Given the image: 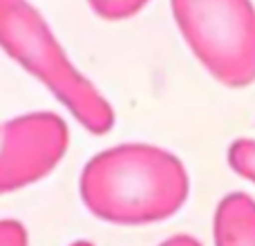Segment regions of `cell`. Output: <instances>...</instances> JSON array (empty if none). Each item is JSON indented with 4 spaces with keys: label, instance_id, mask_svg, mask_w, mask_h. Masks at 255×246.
<instances>
[{
    "label": "cell",
    "instance_id": "cell-8",
    "mask_svg": "<svg viewBox=\"0 0 255 246\" xmlns=\"http://www.w3.org/2000/svg\"><path fill=\"white\" fill-rule=\"evenodd\" d=\"M0 246H29L27 229L18 220H0Z\"/></svg>",
    "mask_w": 255,
    "mask_h": 246
},
{
    "label": "cell",
    "instance_id": "cell-4",
    "mask_svg": "<svg viewBox=\"0 0 255 246\" xmlns=\"http://www.w3.org/2000/svg\"><path fill=\"white\" fill-rule=\"evenodd\" d=\"M67 123L54 112L13 117L0 127V195L45 179L67 150Z\"/></svg>",
    "mask_w": 255,
    "mask_h": 246
},
{
    "label": "cell",
    "instance_id": "cell-2",
    "mask_svg": "<svg viewBox=\"0 0 255 246\" xmlns=\"http://www.w3.org/2000/svg\"><path fill=\"white\" fill-rule=\"evenodd\" d=\"M0 47L67 108L92 134L115 125L110 101L67 58L56 36L29 0H0Z\"/></svg>",
    "mask_w": 255,
    "mask_h": 246
},
{
    "label": "cell",
    "instance_id": "cell-5",
    "mask_svg": "<svg viewBox=\"0 0 255 246\" xmlns=\"http://www.w3.org/2000/svg\"><path fill=\"white\" fill-rule=\"evenodd\" d=\"M215 246H255V199L247 193H229L213 217Z\"/></svg>",
    "mask_w": 255,
    "mask_h": 246
},
{
    "label": "cell",
    "instance_id": "cell-9",
    "mask_svg": "<svg viewBox=\"0 0 255 246\" xmlns=\"http://www.w3.org/2000/svg\"><path fill=\"white\" fill-rule=\"evenodd\" d=\"M159 246H202V242L193 235H172V238L163 240Z\"/></svg>",
    "mask_w": 255,
    "mask_h": 246
},
{
    "label": "cell",
    "instance_id": "cell-6",
    "mask_svg": "<svg viewBox=\"0 0 255 246\" xmlns=\"http://www.w3.org/2000/svg\"><path fill=\"white\" fill-rule=\"evenodd\" d=\"M226 159L231 170L255 184V139H235L229 145Z\"/></svg>",
    "mask_w": 255,
    "mask_h": 246
},
{
    "label": "cell",
    "instance_id": "cell-7",
    "mask_svg": "<svg viewBox=\"0 0 255 246\" xmlns=\"http://www.w3.org/2000/svg\"><path fill=\"white\" fill-rule=\"evenodd\" d=\"M92 11L106 20H124L132 18L150 2V0H88Z\"/></svg>",
    "mask_w": 255,
    "mask_h": 246
},
{
    "label": "cell",
    "instance_id": "cell-3",
    "mask_svg": "<svg viewBox=\"0 0 255 246\" xmlns=\"http://www.w3.org/2000/svg\"><path fill=\"white\" fill-rule=\"evenodd\" d=\"M177 27L208 74L229 88L255 81V7L251 0H170Z\"/></svg>",
    "mask_w": 255,
    "mask_h": 246
},
{
    "label": "cell",
    "instance_id": "cell-10",
    "mask_svg": "<svg viewBox=\"0 0 255 246\" xmlns=\"http://www.w3.org/2000/svg\"><path fill=\"white\" fill-rule=\"evenodd\" d=\"M70 246H94V244L88 242V240H76V242H72Z\"/></svg>",
    "mask_w": 255,
    "mask_h": 246
},
{
    "label": "cell",
    "instance_id": "cell-1",
    "mask_svg": "<svg viewBox=\"0 0 255 246\" xmlns=\"http://www.w3.org/2000/svg\"><path fill=\"white\" fill-rule=\"evenodd\" d=\"M79 190L97 220L143 226L170 220L188 199L190 181L177 154L150 143H124L85 163Z\"/></svg>",
    "mask_w": 255,
    "mask_h": 246
}]
</instances>
